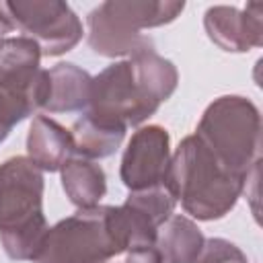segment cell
I'll return each instance as SVG.
<instances>
[{"label":"cell","instance_id":"18","mask_svg":"<svg viewBox=\"0 0 263 263\" xmlns=\"http://www.w3.org/2000/svg\"><path fill=\"white\" fill-rule=\"evenodd\" d=\"M193 263H249L247 255L226 238H208Z\"/></svg>","mask_w":263,"mask_h":263},{"label":"cell","instance_id":"15","mask_svg":"<svg viewBox=\"0 0 263 263\" xmlns=\"http://www.w3.org/2000/svg\"><path fill=\"white\" fill-rule=\"evenodd\" d=\"M62 187L66 197L78 210H88L99 205V201L105 197L107 177L97 162L82 156H72L62 166Z\"/></svg>","mask_w":263,"mask_h":263},{"label":"cell","instance_id":"12","mask_svg":"<svg viewBox=\"0 0 263 263\" xmlns=\"http://www.w3.org/2000/svg\"><path fill=\"white\" fill-rule=\"evenodd\" d=\"M74 156V140L70 129L47 115H35L27 134V158L41 171H62Z\"/></svg>","mask_w":263,"mask_h":263},{"label":"cell","instance_id":"3","mask_svg":"<svg viewBox=\"0 0 263 263\" xmlns=\"http://www.w3.org/2000/svg\"><path fill=\"white\" fill-rule=\"evenodd\" d=\"M195 136L234 175L249 179L261 164V115L257 105L240 95L214 99L195 129Z\"/></svg>","mask_w":263,"mask_h":263},{"label":"cell","instance_id":"2","mask_svg":"<svg viewBox=\"0 0 263 263\" xmlns=\"http://www.w3.org/2000/svg\"><path fill=\"white\" fill-rule=\"evenodd\" d=\"M49 226L43 214V173L27 156L0 164V242L14 261H33Z\"/></svg>","mask_w":263,"mask_h":263},{"label":"cell","instance_id":"8","mask_svg":"<svg viewBox=\"0 0 263 263\" xmlns=\"http://www.w3.org/2000/svg\"><path fill=\"white\" fill-rule=\"evenodd\" d=\"M177 199L168 187L129 191L121 205H109L107 226L121 253L154 247L158 228L173 216Z\"/></svg>","mask_w":263,"mask_h":263},{"label":"cell","instance_id":"13","mask_svg":"<svg viewBox=\"0 0 263 263\" xmlns=\"http://www.w3.org/2000/svg\"><path fill=\"white\" fill-rule=\"evenodd\" d=\"M92 76L76 64L62 62L47 70V97L43 111L49 113H74L88 107Z\"/></svg>","mask_w":263,"mask_h":263},{"label":"cell","instance_id":"4","mask_svg":"<svg viewBox=\"0 0 263 263\" xmlns=\"http://www.w3.org/2000/svg\"><path fill=\"white\" fill-rule=\"evenodd\" d=\"M185 8V2L162 0H109L88 12V45L105 58L134 55L152 49L150 37L142 29L162 27L173 23Z\"/></svg>","mask_w":263,"mask_h":263},{"label":"cell","instance_id":"16","mask_svg":"<svg viewBox=\"0 0 263 263\" xmlns=\"http://www.w3.org/2000/svg\"><path fill=\"white\" fill-rule=\"evenodd\" d=\"M123 127H115L109 123H103L82 111V115L74 121L70 134L74 140V154L82 158H107L111 156L125 138Z\"/></svg>","mask_w":263,"mask_h":263},{"label":"cell","instance_id":"19","mask_svg":"<svg viewBox=\"0 0 263 263\" xmlns=\"http://www.w3.org/2000/svg\"><path fill=\"white\" fill-rule=\"evenodd\" d=\"M2 35H4V31H2V27H0V37H2Z\"/></svg>","mask_w":263,"mask_h":263},{"label":"cell","instance_id":"14","mask_svg":"<svg viewBox=\"0 0 263 263\" xmlns=\"http://www.w3.org/2000/svg\"><path fill=\"white\" fill-rule=\"evenodd\" d=\"M205 238L197 224L187 216H171L156 232L154 249L160 263H193L203 247Z\"/></svg>","mask_w":263,"mask_h":263},{"label":"cell","instance_id":"11","mask_svg":"<svg viewBox=\"0 0 263 263\" xmlns=\"http://www.w3.org/2000/svg\"><path fill=\"white\" fill-rule=\"evenodd\" d=\"M208 37L224 51L245 53L263 45V2L236 6H210L203 16Z\"/></svg>","mask_w":263,"mask_h":263},{"label":"cell","instance_id":"10","mask_svg":"<svg viewBox=\"0 0 263 263\" xmlns=\"http://www.w3.org/2000/svg\"><path fill=\"white\" fill-rule=\"evenodd\" d=\"M39 45L23 35L0 37V90L27 99L35 111L47 97V70L41 68Z\"/></svg>","mask_w":263,"mask_h":263},{"label":"cell","instance_id":"7","mask_svg":"<svg viewBox=\"0 0 263 263\" xmlns=\"http://www.w3.org/2000/svg\"><path fill=\"white\" fill-rule=\"evenodd\" d=\"M0 27L4 33L16 31L33 39L41 55L55 58L78 45L82 23L66 2L58 0H16L0 2Z\"/></svg>","mask_w":263,"mask_h":263},{"label":"cell","instance_id":"5","mask_svg":"<svg viewBox=\"0 0 263 263\" xmlns=\"http://www.w3.org/2000/svg\"><path fill=\"white\" fill-rule=\"evenodd\" d=\"M160 99L144 82L132 60L115 62L92 76L88 107L84 109L95 119L115 127H138L152 117Z\"/></svg>","mask_w":263,"mask_h":263},{"label":"cell","instance_id":"1","mask_svg":"<svg viewBox=\"0 0 263 263\" xmlns=\"http://www.w3.org/2000/svg\"><path fill=\"white\" fill-rule=\"evenodd\" d=\"M249 179L228 171L193 134L171 154L166 187L183 210L201 222L220 220L236 205Z\"/></svg>","mask_w":263,"mask_h":263},{"label":"cell","instance_id":"9","mask_svg":"<svg viewBox=\"0 0 263 263\" xmlns=\"http://www.w3.org/2000/svg\"><path fill=\"white\" fill-rule=\"evenodd\" d=\"M171 166V136L162 125H144L134 132L121 156L119 177L129 191L166 187Z\"/></svg>","mask_w":263,"mask_h":263},{"label":"cell","instance_id":"6","mask_svg":"<svg viewBox=\"0 0 263 263\" xmlns=\"http://www.w3.org/2000/svg\"><path fill=\"white\" fill-rule=\"evenodd\" d=\"M109 205L78 210L51 226L33 263H107L121 251L107 226Z\"/></svg>","mask_w":263,"mask_h":263},{"label":"cell","instance_id":"17","mask_svg":"<svg viewBox=\"0 0 263 263\" xmlns=\"http://www.w3.org/2000/svg\"><path fill=\"white\" fill-rule=\"evenodd\" d=\"M33 113L35 109L27 99L0 90V142L6 140V136L18 121H23Z\"/></svg>","mask_w":263,"mask_h":263}]
</instances>
